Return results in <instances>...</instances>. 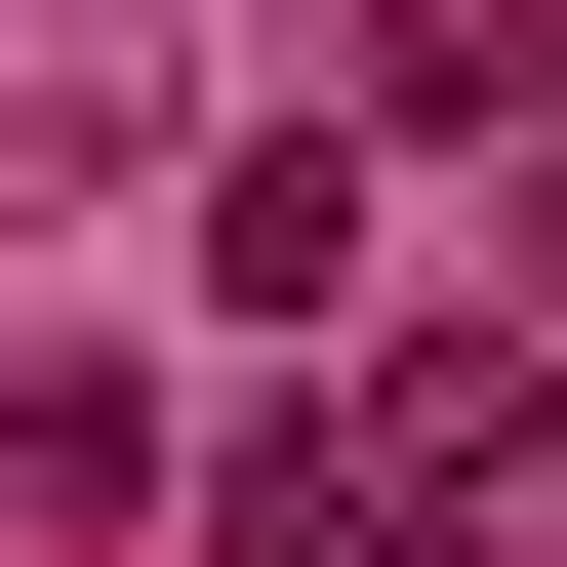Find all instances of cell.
Listing matches in <instances>:
<instances>
[{
  "label": "cell",
  "instance_id": "1",
  "mask_svg": "<svg viewBox=\"0 0 567 567\" xmlns=\"http://www.w3.org/2000/svg\"><path fill=\"white\" fill-rule=\"evenodd\" d=\"M324 486H365V567H527L567 527V365L527 324H405V365L324 405Z\"/></svg>",
  "mask_w": 567,
  "mask_h": 567
},
{
  "label": "cell",
  "instance_id": "2",
  "mask_svg": "<svg viewBox=\"0 0 567 567\" xmlns=\"http://www.w3.org/2000/svg\"><path fill=\"white\" fill-rule=\"evenodd\" d=\"M163 122H203L163 0H0V163H163Z\"/></svg>",
  "mask_w": 567,
  "mask_h": 567
}]
</instances>
